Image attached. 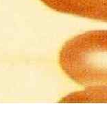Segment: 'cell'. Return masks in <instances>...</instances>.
Listing matches in <instances>:
<instances>
[{
	"label": "cell",
	"mask_w": 107,
	"mask_h": 123,
	"mask_svg": "<svg viewBox=\"0 0 107 123\" xmlns=\"http://www.w3.org/2000/svg\"><path fill=\"white\" fill-rule=\"evenodd\" d=\"M64 101H107V87L87 86L84 91L73 93L63 98Z\"/></svg>",
	"instance_id": "obj_3"
},
{
	"label": "cell",
	"mask_w": 107,
	"mask_h": 123,
	"mask_svg": "<svg viewBox=\"0 0 107 123\" xmlns=\"http://www.w3.org/2000/svg\"><path fill=\"white\" fill-rule=\"evenodd\" d=\"M54 10L107 22V0H40Z\"/></svg>",
	"instance_id": "obj_2"
},
{
	"label": "cell",
	"mask_w": 107,
	"mask_h": 123,
	"mask_svg": "<svg viewBox=\"0 0 107 123\" xmlns=\"http://www.w3.org/2000/svg\"><path fill=\"white\" fill-rule=\"evenodd\" d=\"M59 64L77 84L107 87V30L89 31L67 40Z\"/></svg>",
	"instance_id": "obj_1"
}]
</instances>
